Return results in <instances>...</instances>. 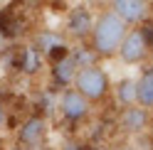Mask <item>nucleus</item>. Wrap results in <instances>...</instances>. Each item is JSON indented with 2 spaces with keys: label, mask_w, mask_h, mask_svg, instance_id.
I'll return each instance as SVG.
<instances>
[{
  "label": "nucleus",
  "mask_w": 153,
  "mask_h": 150,
  "mask_svg": "<svg viewBox=\"0 0 153 150\" xmlns=\"http://www.w3.org/2000/svg\"><path fill=\"white\" fill-rule=\"evenodd\" d=\"M128 32V27L123 25L111 10H104L94 17L91 27V49L97 57H114L119 52V44L123 40V35Z\"/></svg>",
  "instance_id": "nucleus-1"
},
{
  "label": "nucleus",
  "mask_w": 153,
  "mask_h": 150,
  "mask_svg": "<svg viewBox=\"0 0 153 150\" xmlns=\"http://www.w3.org/2000/svg\"><path fill=\"white\" fill-rule=\"evenodd\" d=\"M72 86L76 93H82L89 104H99V101L106 99V93L111 91V81H109V74L104 71L97 64H82L74 74V81Z\"/></svg>",
  "instance_id": "nucleus-2"
},
{
  "label": "nucleus",
  "mask_w": 153,
  "mask_h": 150,
  "mask_svg": "<svg viewBox=\"0 0 153 150\" xmlns=\"http://www.w3.org/2000/svg\"><path fill=\"white\" fill-rule=\"evenodd\" d=\"M109 10L126 27H136L148 20L151 0H109Z\"/></svg>",
  "instance_id": "nucleus-3"
},
{
  "label": "nucleus",
  "mask_w": 153,
  "mask_h": 150,
  "mask_svg": "<svg viewBox=\"0 0 153 150\" xmlns=\"http://www.w3.org/2000/svg\"><path fill=\"white\" fill-rule=\"evenodd\" d=\"M119 128L128 135H143L151 128V111L141 106H123L119 113Z\"/></svg>",
  "instance_id": "nucleus-4"
},
{
  "label": "nucleus",
  "mask_w": 153,
  "mask_h": 150,
  "mask_svg": "<svg viewBox=\"0 0 153 150\" xmlns=\"http://www.w3.org/2000/svg\"><path fill=\"white\" fill-rule=\"evenodd\" d=\"M59 113L64 116V121L69 123H79L91 113V104L82 93H76L74 89H67L62 96H59Z\"/></svg>",
  "instance_id": "nucleus-5"
},
{
  "label": "nucleus",
  "mask_w": 153,
  "mask_h": 150,
  "mask_svg": "<svg viewBox=\"0 0 153 150\" xmlns=\"http://www.w3.org/2000/svg\"><path fill=\"white\" fill-rule=\"evenodd\" d=\"M119 57L123 64H128V67H136V64H141L143 59L148 57V47L146 42H143V37L138 30H128L126 35H123V40L119 44Z\"/></svg>",
  "instance_id": "nucleus-6"
},
{
  "label": "nucleus",
  "mask_w": 153,
  "mask_h": 150,
  "mask_svg": "<svg viewBox=\"0 0 153 150\" xmlns=\"http://www.w3.org/2000/svg\"><path fill=\"white\" fill-rule=\"evenodd\" d=\"M91 27H94V15H91L89 7L76 5V7L69 10V15H67V35H69L72 40H76V42L89 40Z\"/></svg>",
  "instance_id": "nucleus-7"
},
{
  "label": "nucleus",
  "mask_w": 153,
  "mask_h": 150,
  "mask_svg": "<svg viewBox=\"0 0 153 150\" xmlns=\"http://www.w3.org/2000/svg\"><path fill=\"white\" fill-rule=\"evenodd\" d=\"M47 135V121L45 116H30L22 121V126L17 128V145L20 148H37L42 145V140Z\"/></svg>",
  "instance_id": "nucleus-8"
},
{
  "label": "nucleus",
  "mask_w": 153,
  "mask_h": 150,
  "mask_svg": "<svg viewBox=\"0 0 153 150\" xmlns=\"http://www.w3.org/2000/svg\"><path fill=\"white\" fill-rule=\"evenodd\" d=\"M76 69H79V64H76V59L72 57V52H69L67 57H62L59 62L52 64V79H54V84H59V86H72Z\"/></svg>",
  "instance_id": "nucleus-9"
},
{
  "label": "nucleus",
  "mask_w": 153,
  "mask_h": 150,
  "mask_svg": "<svg viewBox=\"0 0 153 150\" xmlns=\"http://www.w3.org/2000/svg\"><path fill=\"white\" fill-rule=\"evenodd\" d=\"M136 106L153 111V67L143 69V74L136 79Z\"/></svg>",
  "instance_id": "nucleus-10"
},
{
  "label": "nucleus",
  "mask_w": 153,
  "mask_h": 150,
  "mask_svg": "<svg viewBox=\"0 0 153 150\" xmlns=\"http://www.w3.org/2000/svg\"><path fill=\"white\" fill-rule=\"evenodd\" d=\"M17 69H20L22 74H27V76H35V74H40V69H42V52L37 49L35 44L22 47V52H20V62H17Z\"/></svg>",
  "instance_id": "nucleus-11"
},
{
  "label": "nucleus",
  "mask_w": 153,
  "mask_h": 150,
  "mask_svg": "<svg viewBox=\"0 0 153 150\" xmlns=\"http://www.w3.org/2000/svg\"><path fill=\"white\" fill-rule=\"evenodd\" d=\"M114 91H116V101L121 106H133L136 104V79H121Z\"/></svg>",
  "instance_id": "nucleus-12"
},
{
  "label": "nucleus",
  "mask_w": 153,
  "mask_h": 150,
  "mask_svg": "<svg viewBox=\"0 0 153 150\" xmlns=\"http://www.w3.org/2000/svg\"><path fill=\"white\" fill-rule=\"evenodd\" d=\"M138 32H141V37H143V42H146L148 52H151V49H153V20L141 22V25H138Z\"/></svg>",
  "instance_id": "nucleus-13"
},
{
  "label": "nucleus",
  "mask_w": 153,
  "mask_h": 150,
  "mask_svg": "<svg viewBox=\"0 0 153 150\" xmlns=\"http://www.w3.org/2000/svg\"><path fill=\"white\" fill-rule=\"evenodd\" d=\"M59 150H91V148L84 145V143H79V140H67V143H64Z\"/></svg>",
  "instance_id": "nucleus-14"
},
{
  "label": "nucleus",
  "mask_w": 153,
  "mask_h": 150,
  "mask_svg": "<svg viewBox=\"0 0 153 150\" xmlns=\"http://www.w3.org/2000/svg\"><path fill=\"white\" fill-rule=\"evenodd\" d=\"M5 126H7V113H5L3 104H0V133H3V130H5Z\"/></svg>",
  "instance_id": "nucleus-15"
},
{
  "label": "nucleus",
  "mask_w": 153,
  "mask_h": 150,
  "mask_svg": "<svg viewBox=\"0 0 153 150\" xmlns=\"http://www.w3.org/2000/svg\"><path fill=\"white\" fill-rule=\"evenodd\" d=\"M111 150H138V148H136V145H131V143H121V145L111 148Z\"/></svg>",
  "instance_id": "nucleus-16"
},
{
  "label": "nucleus",
  "mask_w": 153,
  "mask_h": 150,
  "mask_svg": "<svg viewBox=\"0 0 153 150\" xmlns=\"http://www.w3.org/2000/svg\"><path fill=\"white\" fill-rule=\"evenodd\" d=\"M7 42V30H5V27H0V47H3Z\"/></svg>",
  "instance_id": "nucleus-17"
},
{
  "label": "nucleus",
  "mask_w": 153,
  "mask_h": 150,
  "mask_svg": "<svg viewBox=\"0 0 153 150\" xmlns=\"http://www.w3.org/2000/svg\"><path fill=\"white\" fill-rule=\"evenodd\" d=\"M7 150H20V148H7Z\"/></svg>",
  "instance_id": "nucleus-18"
}]
</instances>
